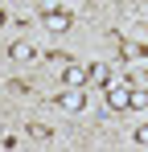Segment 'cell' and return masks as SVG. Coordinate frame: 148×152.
Masks as SVG:
<instances>
[{"instance_id":"8992f818","label":"cell","mask_w":148,"mask_h":152,"mask_svg":"<svg viewBox=\"0 0 148 152\" xmlns=\"http://www.w3.org/2000/svg\"><path fill=\"white\" fill-rule=\"evenodd\" d=\"M127 107L144 111V107H148V91H132V95H127Z\"/></svg>"},{"instance_id":"52a82bcc","label":"cell","mask_w":148,"mask_h":152,"mask_svg":"<svg viewBox=\"0 0 148 152\" xmlns=\"http://www.w3.org/2000/svg\"><path fill=\"white\" fill-rule=\"evenodd\" d=\"M132 140H136L140 148H148V124H140V127H136V132H132Z\"/></svg>"},{"instance_id":"5b68a950","label":"cell","mask_w":148,"mask_h":152,"mask_svg":"<svg viewBox=\"0 0 148 152\" xmlns=\"http://www.w3.org/2000/svg\"><path fill=\"white\" fill-rule=\"evenodd\" d=\"M8 58H12V62H33L37 50H33L29 41H17V45H8Z\"/></svg>"},{"instance_id":"277c9868","label":"cell","mask_w":148,"mask_h":152,"mask_svg":"<svg viewBox=\"0 0 148 152\" xmlns=\"http://www.w3.org/2000/svg\"><path fill=\"white\" fill-rule=\"evenodd\" d=\"M127 95H132V86H111L107 91V107L111 111H127Z\"/></svg>"},{"instance_id":"3957f363","label":"cell","mask_w":148,"mask_h":152,"mask_svg":"<svg viewBox=\"0 0 148 152\" xmlns=\"http://www.w3.org/2000/svg\"><path fill=\"white\" fill-rule=\"evenodd\" d=\"M86 78H91V66L66 62V70H62V82H66V86H86Z\"/></svg>"},{"instance_id":"6da1fadb","label":"cell","mask_w":148,"mask_h":152,"mask_svg":"<svg viewBox=\"0 0 148 152\" xmlns=\"http://www.w3.org/2000/svg\"><path fill=\"white\" fill-rule=\"evenodd\" d=\"M41 25H45L49 33H66V29L74 25V17L66 8H45V12H41Z\"/></svg>"},{"instance_id":"ba28073f","label":"cell","mask_w":148,"mask_h":152,"mask_svg":"<svg viewBox=\"0 0 148 152\" xmlns=\"http://www.w3.org/2000/svg\"><path fill=\"white\" fill-rule=\"evenodd\" d=\"M4 21H8V17H4V8H0V25H4Z\"/></svg>"},{"instance_id":"7a4b0ae2","label":"cell","mask_w":148,"mask_h":152,"mask_svg":"<svg viewBox=\"0 0 148 152\" xmlns=\"http://www.w3.org/2000/svg\"><path fill=\"white\" fill-rule=\"evenodd\" d=\"M58 107H62V111H82V107H86V95H82V86H66V91L58 95Z\"/></svg>"}]
</instances>
